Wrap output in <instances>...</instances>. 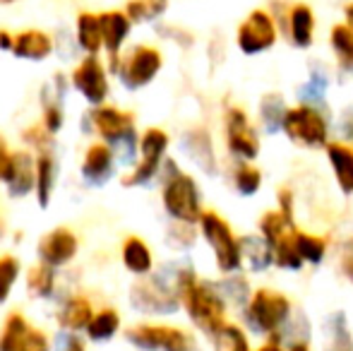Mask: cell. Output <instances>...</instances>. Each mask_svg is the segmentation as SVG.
Here are the masks:
<instances>
[{"mask_svg":"<svg viewBox=\"0 0 353 351\" xmlns=\"http://www.w3.org/2000/svg\"><path fill=\"white\" fill-rule=\"evenodd\" d=\"M178 289H181V303L188 310V315H190L192 325L200 332L214 337L226 325L228 310V303L223 301L219 286L214 281L200 279L192 267H181Z\"/></svg>","mask_w":353,"mask_h":351,"instance_id":"obj_1","label":"cell"},{"mask_svg":"<svg viewBox=\"0 0 353 351\" xmlns=\"http://www.w3.org/2000/svg\"><path fill=\"white\" fill-rule=\"evenodd\" d=\"M293 313L296 308L286 294L262 286V289H255L250 303L243 310V323L257 337H272L286 328Z\"/></svg>","mask_w":353,"mask_h":351,"instance_id":"obj_2","label":"cell"},{"mask_svg":"<svg viewBox=\"0 0 353 351\" xmlns=\"http://www.w3.org/2000/svg\"><path fill=\"white\" fill-rule=\"evenodd\" d=\"M168 176L163 181V190H161V202L166 214L173 221H181V224H192L197 226L205 214L202 210V195H200V185L190 174H183L171 159L166 161Z\"/></svg>","mask_w":353,"mask_h":351,"instance_id":"obj_3","label":"cell"},{"mask_svg":"<svg viewBox=\"0 0 353 351\" xmlns=\"http://www.w3.org/2000/svg\"><path fill=\"white\" fill-rule=\"evenodd\" d=\"M200 234L210 245L216 270L221 274H238L243 270V250H241V236L233 234L231 224L223 219L219 212L205 210L200 219Z\"/></svg>","mask_w":353,"mask_h":351,"instance_id":"obj_4","label":"cell"},{"mask_svg":"<svg viewBox=\"0 0 353 351\" xmlns=\"http://www.w3.org/2000/svg\"><path fill=\"white\" fill-rule=\"evenodd\" d=\"M281 132L288 142L303 147V150H325L332 135L330 111L298 103V106L288 108Z\"/></svg>","mask_w":353,"mask_h":351,"instance_id":"obj_5","label":"cell"},{"mask_svg":"<svg viewBox=\"0 0 353 351\" xmlns=\"http://www.w3.org/2000/svg\"><path fill=\"white\" fill-rule=\"evenodd\" d=\"M178 274L181 267L171 274H154L132 286L130 301L137 310L154 315H168L181 308V289H178Z\"/></svg>","mask_w":353,"mask_h":351,"instance_id":"obj_6","label":"cell"},{"mask_svg":"<svg viewBox=\"0 0 353 351\" xmlns=\"http://www.w3.org/2000/svg\"><path fill=\"white\" fill-rule=\"evenodd\" d=\"M223 140H226L228 154L243 164H255V159L260 157V132L252 126L245 108H226V113H223Z\"/></svg>","mask_w":353,"mask_h":351,"instance_id":"obj_7","label":"cell"},{"mask_svg":"<svg viewBox=\"0 0 353 351\" xmlns=\"http://www.w3.org/2000/svg\"><path fill=\"white\" fill-rule=\"evenodd\" d=\"M276 41H279V24L265 8L250 10L236 29V46L243 56H262L272 51Z\"/></svg>","mask_w":353,"mask_h":351,"instance_id":"obj_8","label":"cell"},{"mask_svg":"<svg viewBox=\"0 0 353 351\" xmlns=\"http://www.w3.org/2000/svg\"><path fill=\"white\" fill-rule=\"evenodd\" d=\"M168 132H163L161 128H149L144 130V135L140 137V161L137 166L130 171L128 176H123V185L132 188V185H144L149 183L154 176L159 174L163 164V157L168 150Z\"/></svg>","mask_w":353,"mask_h":351,"instance_id":"obj_9","label":"cell"},{"mask_svg":"<svg viewBox=\"0 0 353 351\" xmlns=\"http://www.w3.org/2000/svg\"><path fill=\"white\" fill-rule=\"evenodd\" d=\"M128 342L142 351H195V339L171 325H137L128 330Z\"/></svg>","mask_w":353,"mask_h":351,"instance_id":"obj_10","label":"cell"},{"mask_svg":"<svg viewBox=\"0 0 353 351\" xmlns=\"http://www.w3.org/2000/svg\"><path fill=\"white\" fill-rule=\"evenodd\" d=\"M161 68H163L161 51L142 43V46L132 48L125 61L118 66V75H121L123 85L128 89H140V87H147L149 82L161 72Z\"/></svg>","mask_w":353,"mask_h":351,"instance_id":"obj_11","label":"cell"},{"mask_svg":"<svg viewBox=\"0 0 353 351\" xmlns=\"http://www.w3.org/2000/svg\"><path fill=\"white\" fill-rule=\"evenodd\" d=\"M92 123L103 140L130 142L135 140V116L116 106H99L92 111Z\"/></svg>","mask_w":353,"mask_h":351,"instance_id":"obj_12","label":"cell"},{"mask_svg":"<svg viewBox=\"0 0 353 351\" xmlns=\"http://www.w3.org/2000/svg\"><path fill=\"white\" fill-rule=\"evenodd\" d=\"M72 85L82 94L87 101L92 103H101L108 94V80H106V70L99 63L97 56H87L72 72Z\"/></svg>","mask_w":353,"mask_h":351,"instance_id":"obj_13","label":"cell"},{"mask_svg":"<svg viewBox=\"0 0 353 351\" xmlns=\"http://www.w3.org/2000/svg\"><path fill=\"white\" fill-rule=\"evenodd\" d=\"M283 34L288 37V43L298 51H307L315 43V12L307 3H293L286 14V27Z\"/></svg>","mask_w":353,"mask_h":351,"instance_id":"obj_14","label":"cell"},{"mask_svg":"<svg viewBox=\"0 0 353 351\" xmlns=\"http://www.w3.org/2000/svg\"><path fill=\"white\" fill-rule=\"evenodd\" d=\"M183 150H185L188 159L202 169L205 174L214 176L219 169V161H216V152H214V142L212 135L205 130V128H192L183 135Z\"/></svg>","mask_w":353,"mask_h":351,"instance_id":"obj_15","label":"cell"},{"mask_svg":"<svg viewBox=\"0 0 353 351\" xmlns=\"http://www.w3.org/2000/svg\"><path fill=\"white\" fill-rule=\"evenodd\" d=\"M101 37H103V46H106L108 56L113 58V68L118 70V58H121V46L125 43L128 34H130V17L121 10H111V12H101Z\"/></svg>","mask_w":353,"mask_h":351,"instance_id":"obj_16","label":"cell"},{"mask_svg":"<svg viewBox=\"0 0 353 351\" xmlns=\"http://www.w3.org/2000/svg\"><path fill=\"white\" fill-rule=\"evenodd\" d=\"M77 253V239H74L72 231L68 229H56L51 234H46L39 243V255L46 265L61 267L70 263Z\"/></svg>","mask_w":353,"mask_h":351,"instance_id":"obj_17","label":"cell"},{"mask_svg":"<svg viewBox=\"0 0 353 351\" xmlns=\"http://www.w3.org/2000/svg\"><path fill=\"white\" fill-rule=\"evenodd\" d=\"M257 229H260L262 239L270 243L272 253H274L276 248H281V245L293 243V239H296V234H298L296 219H288V217L281 214L279 210L265 212V214L260 217V224H257Z\"/></svg>","mask_w":353,"mask_h":351,"instance_id":"obj_18","label":"cell"},{"mask_svg":"<svg viewBox=\"0 0 353 351\" xmlns=\"http://www.w3.org/2000/svg\"><path fill=\"white\" fill-rule=\"evenodd\" d=\"M332 87V72L322 63H312L307 70V80L298 87V103L303 106L327 108V92Z\"/></svg>","mask_w":353,"mask_h":351,"instance_id":"obj_19","label":"cell"},{"mask_svg":"<svg viewBox=\"0 0 353 351\" xmlns=\"http://www.w3.org/2000/svg\"><path fill=\"white\" fill-rule=\"evenodd\" d=\"M327 161L332 166V174L344 195H353V145H344V142H330L325 147Z\"/></svg>","mask_w":353,"mask_h":351,"instance_id":"obj_20","label":"cell"},{"mask_svg":"<svg viewBox=\"0 0 353 351\" xmlns=\"http://www.w3.org/2000/svg\"><path fill=\"white\" fill-rule=\"evenodd\" d=\"M5 183H8L10 192L17 197L27 195L37 188V161L29 152H14Z\"/></svg>","mask_w":353,"mask_h":351,"instance_id":"obj_21","label":"cell"},{"mask_svg":"<svg viewBox=\"0 0 353 351\" xmlns=\"http://www.w3.org/2000/svg\"><path fill=\"white\" fill-rule=\"evenodd\" d=\"M288 103L279 92H267L262 94L260 106H257V118H260V126L265 135H279L283 130V121H286Z\"/></svg>","mask_w":353,"mask_h":351,"instance_id":"obj_22","label":"cell"},{"mask_svg":"<svg viewBox=\"0 0 353 351\" xmlns=\"http://www.w3.org/2000/svg\"><path fill=\"white\" fill-rule=\"evenodd\" d=\"M53 41L46 32L41 29H24V32L14 34L12 53L24 61H43L51 53Z\"/></svg>","mask_w":353,"mask_h":351,"instance_id":"obj_23","label":"cell"},{"mask_svg":"<svg viewBox=\"0 0 353 351\" xmlns=\"http://www.w3.org/2000/svg\"><path fill=\"white\" fill-rule=\"evenodd\" d=\"M241 250H243V265L250 272H255V274H262V272H267L274 265V253H272L270 243L260 234L241 236Z\"/></svg>","mask_w":353,"mask_h":351,"instance_id":"obj_24","label":"cell"},{"mask_svg":"<svg viewBox=\"0 0 353 351\" xmlns=\"http://www.w3.org/2000/svg\"><path fill=\"white\" fill-rule=\"evenodd\" d=\"M330 46L334 51L341 75H353V29L349 24H334L330 32Z\"/></svg>","mask_w":353,"mask_h":351,"instance_id":"obj_25","label":"cell"},{"mask_svg":"<svg viewBox=\"0 0 353 351\" xmlns=\"http://www.w3.org/2000/svg\"><path fill=\"white\" fill-rule=\"evenodd\" d=\"M325 351H353V332L344 310H336L325 323Z\"/></svg>","mask_w":353,"mask_h":351,"instance_id":"obj_26","label":"cell"},{"mask_svg":"<svg viewBox=\"0 0 353 351\" xmlns=\"http://www.w3.org/2000/svg\"><path fill=\"white\" fill-rule=\"evenodd\" d=\"M216 286L221 291L223 301L228 303V308H238L241 313L245 310V305L250 303L252 294H255L248 277H243L241 272L238 274H223V279L216 281Z\"/></svg>","mask_w":353,"mask_h":351,"instance_id":"obj_27","label":"cell"},{"mask_svg":"<svg viewBox=\"0 0 353 351\" xmlns=\"http://www.w3.org/2000/svg\"><path fill=\"white\" fill-rule=\"evenodd\" d=\"M123 265H125L132 274H140V277L152 272L154 255L140 236H130V239H125V243H123Z\"/></svg>","mask_w":353,"mask_h":351,"instance_id":"obj_28","label":"cell"},{"mask_svg":"<svg viewBox=\"0 0 353 351\" xmlns=\"http://www.w3.org/2000/svg\"><path fill=\"white\" fill-rule=\"evenodd\" d=\"M293 243H296V250H298V255H301L303 263L312 265V267L325 263L327 250H330L327 239H322V236H317V234H307V231H301V229H298Z\"/></svg>","mask_w":353,"mask_h":351,"instance_id":"obj_29","label":"cell"},{"mask_svg":"<svg viewBox=\"0 0 353 351\" xmlns=\"http://www.w3.org/2000/svg\"><path fill=\"white\" fill-rule=\"evenodd\" d=\"M77 41L89 56H97L99 48L103 46L101 19H99V14H92V12L79 14L77 17Z\"/></svg>","mask_w":353,"mask_h":351,"instance_id":"obj_30","label":"cell"},{"mask_svg":"<svg viewBox=\"0 0 353 351\" xmlns=\"http://www.w3.org/2000/svg\"><path fill=\"white\" fill-rule=\"evenodd\" d=\"M111 166H113V152L111 147L106 145H92L84 154L82 161V174L92 181H99V178H106L111 174Z\"/></svg>","mask_w":353,"mask_h":351,"instance_id":"obj_31","label":"cell"},{"mask_svg":"<svg viewBox=\"0 0 353 351\" xmlns=\"http://www.w3.org/2000/svg\"><path fill=\"white\" fill-rule=\"evenodd\" d=\"M214 351H252L248 332L236 323H226L216 334L212 337Z\"/></svg>","mask_w":353,"mask_h":351,"instance_id":"obj_32","label":"cell"},{"mask_svg":"<svg viewBox=\"0 0 353 351\" xmlns=\"http://www.w3.org/2000/svg\"><path fill=\"white\" fill-rule=\"evenodd\" d=\"M265 176L255 164H243L238 161V166L233 169V190L241 197H255L262 190Z\"/></svg>","mask_w":353,"mask_h":351,"instance_id":"obj_33","label":"cell"},{"mask_svg":"<svg viewBox=\"0 0 353 351\" xmlns=\"http://www.w3.org/2000/svg\"><path fill=\"white\" fill-rule=\"evenodd\" d=\"M92 303L82 296H74V299L68 301L61 310V323L63 328L68 330H82V328H89L92 323Z\"/></svg>","mask_w":353,"mask_h":351,"instance_id":"obj_34","label":"cell"},{"mask_svg":"<svg viewBox=\"0 0 353 351\" xmlns=\"http://www.w3.org/2000/svg\"><path fill=\"white\" fill-rule=\"evenodd\" d=\"M53 185H56V164H53V159L48 154H41L37 159V188H34L41 207H46L51 202Z\"/></svg>","mask_w":353,"mask_h":351,"instance_id":"obj_35","label":"cell"},{"mask_svg":"<svg viewBox=\"0 0 353 351\" xmlns=\"http://www.w3.org/2000/svg\"><path fill=\"white\" fill-rule=\"evenodd\" d=\"M53 284H56V274H53V267L41 263L37 267H32L27 274V286H29V294L39 296V299H46L51 296Z\"/></svg>","mask_w":353,"mask_h":351,"instance_id":"obj_36","label":"cell"},{"mask_svg":"<svg viewBox=\"0 0 353 351\" xmlns=\"http://www.w3.org/2000/svg\"><path fill=\"white\" fill-rule=\"evenodd\" d=\"M27 332H29L27 320L19 313H12L8 318V323H5L3 334H0V351H19V344H22Z\"/></svg>","mask_w":353,"mask_h":351,"instance_id":"obj_37","label":"cell"},{"mask_svg":"<svg viewBox=\"0 0 353 351\" xmlns=\"http://www.w3.org/2000/svg\"><path fill=\"white\" fill-rule=\"evenodd\" d=\"M168 0H130L125 8V14L130 22H147V19H157L166 12Z\"/></svg>","mask_w":353,"mask_h":351,"instance_id":"obj_38","label":"cell"},{"mask_svg":"<svg viewBox=\"0 0 353 351\" xmlns=\"http://www.w3.org/2000/svg\"><path fill=\"white\" fill-rule=\"evenodd\" d=\"M118 328H121V315H118L116 310L106 308L99 315H94V320L89 323L87 332L92 339H111L113 334L118 332Z\"/></svg>","mask_w":353,"mask_h":351,"instance_id":"obj_39","label":"cell"},{"mask_svg":"<svg viewBox=\"0 0 353 351\" xmlns=\"http://www.w3.org/2000/svg\"><path fill=\"white\" fill-rule=\"evenodd\" d=\"M17 277H19L17 258H12V255H5V258H0V303H3V301L10 296V291H12Z\"/></svg>","mask_w":353,"mask_h":351,"instance_id":"obj_40","label":"cell"},{"mask_svg":"<svg viewBox=\"0 0 353 351\" xmlns=\"http://www.w3.org/2000/svg\"><path fill=\"white\" fill-rule=\"evenodd\" d=\"M197 239V229L192 224H181V221H173V226L168 229V241H171L176 248H190Z\"/></svg>","mask_w":353,"mask_h":351,"instance_id":"obj_41","label":"cell"},{"mask_svg":"<svg viewBox=\"0 0 353 351\" xmlns=\"http://www.w3.org/2000/svg\"><path fill=\"white\" fill-rule=\"evenodd\" d=\"M334 130L339 135V142L344 145H353V103L344 106L336 116V123H334Z\"/></svg>","mask_w":353,"mask_h":351,"instance_id":"obj_42","label":"cell"},{"mask_svg":"<svg viewBox=\"0 0 353 351\" xmlns=\"http://www.w3.org/2000/svg\"><path fill=\"white\" fill-rule=\"evenodd\" d=\"M339 272L353 286V236L344 241V245H341V250H339Z\"/></svg>","mask_w":353,"mask_h":351,"instance_id":"obj_43","label":"cell"},{"mask_svg":"<svg viewBox=\"0 0 353 351\" xmlns=\"http://www.w3.org/2000/svg\"><path fill=\"white\" fill-rule=\"evenodd\" d=\"M19 351H48V342H46V337H43V332L29 330V332L24 334L22 344H19Z\"/></svg>","mask_w":353,"mask_h":351,"instance_id":"obj_44","label":"cell"},{"mask_svg":"<svg viewBox=\"0 0 353 351\" xmlns=\"http://www.w3.org/2000/svg\"><path fill=\"white\" fill-rule=\"evenodd\" d=\"M53 132L46 130V126H37V128H27L24 130V140L29 142V145L39 147V150H43V147L48 145V140H51Z\"/></svg>","mask_w":353,"mask_h":351,"instance_id":"obj_45","label":"cell"},{"mask_svg":"<svg viewBox=\"0 0 353 351\" xmlns=\"http://www.w3.org/2000/svg\"><path fill=\"white\" fill-rule=\"evenodd\" d=\"M43 126H46L48 132H56L58 128L63 126V113L61 108L53 103V106H46V116H43Z\"/></svg>","mask_w":353,"mask_h":351,"instance_id":"obj_46","label":"cell"},{"mask_svg":"<svg viewBox=\"0 0 353 351\" xmlns=\"http://www.w3.org/2000/svg\"><path fill=\"white\" fill-rule=\"evenodd\" d=\"M276 202H279V205H276V210H279L281 214H286L288 219H296V217H293V190H288V188H281Z\"/></svg>","mask_w":353,"mask_h":351,"instance_id":"obj_47","label":"cell"},{"mask_svg":"<svg viewBox=\"0 0 353 351\" xmlns=\"http://www.w3.org/2000/svg\"><path fill=\"white\" fill-rule=\"evenodd\" d=\"M10 164H12V154H10L8 145H5V140L0 137V181H5V178H8Z\"/></svg>","mask_w":353,"mask_h":351,"instance_id":"obj_48","label":"cell"},{"mask_svg":"<svg viewBox=\"0 0 353 351\" xmlns=\"http://www.w3.org/2000/svg\"><path fill=\"white\" fill-rule=\"evenodd\" d=\"M255 351H288L286 347H283V344L279 342V339H274V337H270L267 339L265 344H260V347H257Z\"/></svg>","mask_w":353,"mask_h":351,"instance_id":"obj_49","label":"cell"},{"mask_svg":"<svg viewBox=\"0 0 353 351\" xmlns=\"http://www.w3.org/2000/svg\"><path fill=\"white\" fill-rule=\"evenodd\" d=\"M12 43H14L12 34H8L5 29H0V48H5V51H12Z\"/></svg>","mask_w":353,"mask_h":351,"instance_id":"obj_50","label":"cell"},{"mask_svg":"<svg viewBox=\"0 0 353 351\" xmlns=\"http://www.w3.org/2000/svg\"><path fill=\"white\" fill-rule=\"evenodd\" d=\"M288 351H310V339H296V342L286 344Z\"/></svg>","mask_w":353,"mask_h":351,"instance_id":"obj_51","label":"cell"},{"mask_svg":"<svg viewBox=\"0 0 353 351\" xmlns=\"http://www.w3.org/2000/svg\"><path fill=\"white\" fill-rule=\"evenodd\" d=\"M344 24H349V27L353 29V0L344 5Z\"/></svg>","mask_w":353,"mask_h":351,"instance_id":"obj_52","label":"cell"},{"mask_svg":"<svg viewBox=\"0 0 353 351\" xmlns=\"http://www.w3.org/2000/svg\"><path fill=\"white\" fill-rule=\"evenodd\" d=\"M65 351H84V347H82V342H79L77 337H70V339H68V344H65Z\"/></svg>","mask_w":353,"mask_h":351,"instance_id":"obj_53","label":"cell"},{"mask_svg":"<svg viewBox=\"0 0 353 351\" xmlns=\"http://www.w3.org/2000/svg\"><path fill=\"white\" fill-rule=\"evenodd\" d=\"M10 3H17V0H0V5H10Z\"/></svg>","mask_w":353,"mask_h":351,"instance_id":"obj_54","label":"cell"}]
</instances>
